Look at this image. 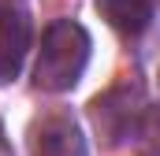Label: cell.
Instances as JSON below:
<instances>
[{
  "label": "cell",
  "instance_id": "obj_3",
  "mask_svg": "<svg viewBox=\"0 0 160 156\" xmlns=\"http://www.w3.org/2000/svg\"><path fill=\"white\" fill-rule=\"evenodd\" d=\"M30 15L19 4H0V85L22 71V60L30 52Z\"/></svg>",
  "mask_w": 160,
  "mask_h": 156
},
{
  "label": "cell",
  "instance_id": "obj_2",
  "mask_svg": "<svg viewBox=\"0 0 160 156\" xmlns=\"http://www.w3.org/2000/svg\"><path fill=\"white\" fill-rule=\"evenodd\" d=\"M30 156H86V138L71 112H48L30 126Z\"/></svg>",
  "mask_w": 160,
  "mask_h": 156
},
{
  "label": "cell",
  "instance_id": "obj_4",
  "mask_svg": "<svg viewBox=\"0 0 160 156\" xmlns=\"http://www.w3.org/2000/svg\"><path fill=\"white\" fill-rule=\"evenodd\" d=\"M97 11L116 34L138 37L149 30V22L157 15V0H97Z\"/></svg>",
  "mask_w": 160,
  "mask_h": 156
},
{
  "label": "cell",
  "instance_id": "obj_5",
  "mask_svg": "<svg viewBox=\"0 0 160 156\" xmlns=\"http://www.w3.org/2000/svg\"><path fill=\"white\" fill-rule=\"evenodd\" d=\"M0 156H11V149H8V141H4V130H0Z\"/></svg>",
  "mask_w": 160,
  "mask_h": 156
},
{
  "label": "cell",
  "instance_id": "obj_1",
  "mask_svg": "<svg viewBox=\"0 0 160 156\" xmlns=\"http://www.w3.org/2000/svg\"><path fill=\"white\" fill-rule=\"evenodd\" d=\"M89 63V34L75 19H56L45 37L34 63V85L41 93H67L78 85L82 71Z\"/></svg>",
  "mask_w": 160,
  "mask_h": 156
}]
</instances>
